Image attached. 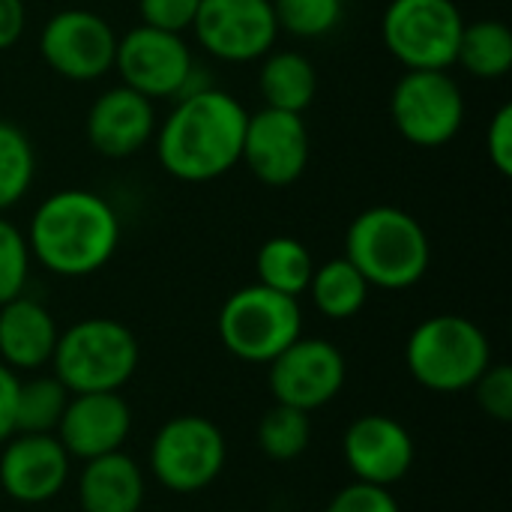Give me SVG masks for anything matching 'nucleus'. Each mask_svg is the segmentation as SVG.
Segmentation results:
<instances>
[{"mask_svg": "<svg viewBox=\"0 0 512 512\" xmlns=\"http://www.w3.org/2000/svg\"><path fill=\"white\" fill-rule=\"evenodd\" d=\"M0 447V489L15 504H48L69 483L72 459L57 441V435L15 432Z\"/></svg>", "mask_w": 512, "mask_h": 512, "instance_id": "dca6fc26", "label": "nucleus"}, {"mask_svg": "<svg viewBox=\"0 0 512 512\" xmlns=\"http://www.w3.org/2000/svg\"><path fill=\"white\" fill-rule=\"evenodd\" d=\"M267 372L270 393L279 405L300 408L306 414L330 405L345 387V357L327 339L300 336L279 357H273Z\"/></svg>", "mask_w": 512, "mask_h": 512, "instance_id": "ddd939ff", "label": "nucleus"}, {"mask_svg": "<svg viewBox=\"0 0 512 512\" xmlns=\"http://www.w3.org/2000/svg\"><path fill=\"white\" fill-rule=\"evenodd\" d=\"M219 339L243 363L267 366L303 336V309L294 297L264 285L237 288L219 309Z\"/></svg>", "mask_w": 512, "mask_h": 512, "instance_id": "423d86ee", "label": "nucleus"}, {"mask_svg": "<svg viewBox=\"0 0 512 512\" xmlns=\"http://www.w3.org/2000/svg\"><path fill=\"white\" fill-rule=\"evenodd\" d=\"M486 153L501 177L512 174V105H501L486 129Z\"/></svg>", "mask_w": 512, "mask_h": 512, "instance_id": "473e14b6", "label": "nucleus"}, {"mask_svg": "<svg viewBox=\"0 0 512 512\" xmlns=\"http://www.w3.org/2000/svg\"><path fill=\"white\" fill-rule=\"evenodd\" d=\"M201 0H138L141 24L168 30V33H186L192 30V21L198 15Z\"/></svg>", "mask_w": 512, "mask_h": 512, "instance_id": "7c9ffc66", "label": "nucleus"}, {"mask_svg": "<svg viewBox=\"0 0 512 512\" xmlns=\"http://www.w3.org/2000/svg\"><path fill=\"white\" fill-rule=\"evenodd\" d=\"M456 63L480 81H498L507 78L512 69V30L501 18H480L465 21Z\"/></svg>", "mask_w": 512, "mask_h": 512, "instance_id": "5701e85b", "label": "nucleus"}, {"mask_svg": "<svg viewBox=\"0 0 512 512\" xmlns=\"http://www.w3.org/2000/svg\"><path fill=\"white\" fill-rule=\"evenodd\" d=\"M492 363L489 336L465 315H432L405 342L408 375L432 393H465Z\"/></svg>", "mask_w": 512, "mask_h": 512, "instance_id": "39448f33", "label": "nucleus"}, {"mask_svg": "<svg viewBox=\"0 0 512 512\" xmlns=\"http://www.w3.org/2000/svg\"><path fill=\"white\" fill-rule=\"evenodd\" d=\"M192 33L210 57L252 63L273 51L279 24L270 0H201Z\"/></svg>", "mask_w": 512, "mask_h": 512, "instance_id": "f8f14e48", "label": "nucleus"}, {"mask_svg": "<svg viewBox=\"0 0 512 512\" xmlns=\"http://www.w3.org/2000/svg\"><path fill=\"white\" fill-rule=\"evenodd\" d=\"M390 120L420 150L450 144L465 123L459 81L447 69H408L390 90Z\"/></svg>", "mask_w": 512, "mask_h": 512, "instance_id": "1a4fd4ad", "label": "nucleus"}, {"mask_svg": "<svg viewBox=\"0 0 512 512\" xmlns=\"http://www.w3.org/2000/svg\"><path fill=\"white\" fill-rule=\"evenodd\" d=\"M156 105L126 84L99 93L87 111V144L105 159H129L141 153L156 135Z\"/></svg>", "mask_w": 512, "mask_h": 512, "instance_id": "f3484780", "label": "nucleus"}, {"mask_svg": "<svg viewBox=\"0 0 512 512\" xmlns=\"http://www.w3.org/2000/svg\"><path fill=\"white\" fill-rule=\"evenodd\" d=\"M135 333L114 318H84L60 330L51 375L75 393H120L138 372Z\"/></svg>", "mask_w": 512, "mask_h": 512, "instance_id": "20e7f679", "label": "nucleus"}, {"mask_svg": "<svg viewBox=\"0 0 512 512\" xmlns=\"http://www.w3.org/2000/svg\"><path fill=\"white\" fill-rule=\"evenodd\" d=\"M240 162L264 186L282 189L297 183L309 165V129L303 114L261 108L249 114Z\"/></svg>", "mask_w": 512, "mask_h": 512, "instance_id": "4468645a", "label": "nucleus"}, {"mask_svg": "<svg viewBox=\"0 0 512 512\" xmlns=\"http://www.w3.org/2000/svg\"><path fill=\"white\" fill-rule=\"evenodd\" d=\"M246 120L249 111L234 93L201 84L177 96L168 117L156 126V159L180 183L219 180L240 162Z\"/></svg>", "mask_w": 512, "mask_h": 512, "instance_id": "f257e3e1", "label": "nucleus"}, {"mask_svg": "<svg viewBox=\"0 0 512 512\" xmlns=\"http://www.w3.org/2000/svg\"><path fill=\"white\" fill-rule=\"evenodd\" d=\"M132 432V408L120 393H75L57 426V441L69 459H99L123 450Z\"/></svg>", "mask_w": 512, "mask_h": 512, "instance_id": "a211bd4d", "label": "nucleus"}, {"mask_svg": "<svg viewBox=\"0 0 512 512\" xmlns=\"http://www.w3.org/2000/svg\"><path fill=\"white\" fill-rule=\"evenodd\" d=\"M27 27V9L24 0H0V51H9L18 45Z\"/></svg>", "mask_w": 512, "mask_h": 512, "instance_id": "f704fd0d", "label": "nucleus"}, {"mask_svg": "<svg viewBox=\"0 0 512 512\" xmlns=\"http://www.w3.org/2000/svg\"><path fill=\"white\" fill-rule=\"evenodd\" d=\"M30 246L18 225L0 216V306L21 297L30 279Z\"/></svg>", "mask_w": 512, "mask_h": 512, "instance_id": "c85d7f7f", "label": "nucleus"}, {"mask_svg": "<svg viewBox=\"0 0 512 512\" xmlns=\"http://www.w3.org/2000/svg\"><path fill=\"white\" fill-rule=\"evenodd\" d=\"M462 30L453 0H390L381 15V42L405 69H450Z\"/></svg>", "mask_w": 512, "mask_h": 512, "instance_id": "6e6552de", "label": "nucleus"}, {"mask_svg": "<svg viewBox=\"0 0 512 512\" xmlns=\"http://www.w3.org/2000/svg\"><path fill=\"white\" fill-rule=\"evenodd\" d=\"M36 177V153L24 129L0 120V216L30 192Z\"/></svg>", "mask_w": 512, "mask_h": 512, "instance_id": "bb28decb", "label": "nucleus"}, {"mask_svg": "<svg viewBox=\"0 0 512 512\" xmlns=\"http://www.w3.org/2000/svg\"><path fill=\"white\" fill-rule=\"evenodd\" d=\"M324 512H402L399 510V501L393 498L390 489H381V486H369V483H351L345 489H339L327 510Z\"/></svg>", "mask_w": 512, "mask_h": 512, "instance_id": "2f4dec72", "label": "nucleus"}, {"mask_svg": "<svg viewBox=\"0 0 512 512\" xmlns=\"http://www.w3.org/2000/svg\"><path fill=\"white\" fill-rule=\"evenodd\" d=\"M114 72L120 75V84L132 87L150 102L177 99L201 87L195 81L198 66L183 33H168L147 24L117 36Z\"/></svg>", "mask_w": 512, "mask_h": 512, "instance_id": "9d476101", "label": "nucleus"}, {"mask_svg": "<svg viewBox=\"0 0 512 512\" xmlns=\"http://www.w3.org/2000/svg\"><path fill=\"white\" fill-rule=\"evenodd\" d=\"M255 273H258V285L297 300L309 288L315 261L312 252L297 237L279 234L261 243L255 255Z\"/></svg>", "mask_w": 512, "mask_h": 512, "instance_id": "b1692460", "label": "nucleus"}, {"mask_svg": "<svg viewBox=\"0 0 512 512\" xmlns=\"http://www.w3.org/2000/svg\"><path fill=\"white\" fill-rule=\"evenodd\" d=\"M39 54L51 72L66 81H99L114 69L117 33L93 9H60L39 30Z\"/></svg>", "mask_w": 512, "mask_h": 512, "instance_id": "9b49d317", "label": "nucleus"}, {"mask_svg": "<svg viewBox=\"0 0 512 512\" xmlns=\"http://www.w3.org/2000/svg\"><path fill=\"white\" fill-rule=\"evenodd\" d=\"M474 399L483 414H489L498 423L512 420V369L507 363H492L477 381H474Z\"/></svg>", "mask_w": 512, "mask_h": 512, "instance_id": "c756f323", "label": "nucleus"}, {"mask_svg": "<svg viewBox=\"0 0 512 512\" xmlns=\"http://www.w3.org/2000/svg\"><path fill=\"white\" fill-rule=\"evenodd\" d=\"M258 90L267 108L303 114L318 96V69L300 51H270L261 57Z\"/></svg>", "mask_w": 512, "mask_h": 512, "instance_id": "412c9836", "label": "nucleus"}, {"mask_svg": "<svg viewBox=\"0 0 512 512\" xmlns=\"http://www.w3.org/2000/svg\"><path fill=\"white\" fill-rule=\"evenodd\" d=\"M279 33L297 39H321L342 24L345 0H270Z\"/></svg>", "mask_w": 512, "mask_h": 512, "instance_id": "cd10ccee", "label": "nucleus"}, {"mask_svg": "<svg viewBox=\"0 0 512 512\" xmlns=\"http://www.w3.org/2000/svg\"><path fill=\"white\" fill-rule=\"evenodd\" d=\"M228 444L222 429L198 414H180L159 426L150 444V471L174 495H195L213 486L225 468Z\"/></svg>", "mask_w": 512, "mask_h": 512, "instance_id": "0eeeda50", "label": "nucleus"}, {"mask_svg": "<svg viewBox=\"0 0 512 512\" xmlns=\"http://www.w3.org/2000/svg\"><path fill=\"white\" fill-rule=\"evenodd\" d=\"M312 444V420L291 405H273L258 423V447L273 462H294Z\"/></svg>", "mask_w": 512, "mask_h": 512, "instance_id": "a878e982", "label": "nucleus"}, {"mask_svg": "<svg viewBox=\"0 0 512 512\" xmlns=\"http://www.w3.org/2000/svg\"><path fill=\"white\" fill-rule=\"evenodd\" d=\"M18 372L0 363V444L15 435V399H18Z\"/></svg>", "mask_w": 512, "mask_h": 512, "instance_id": "72a5a7b5", "label": "nucleus"}, {"mask_svg": "<svg viewBox=\"0 0 512 512\" xmlns=\"http://www.w3.org/2000/svg\"><path fill=\"white\" fill-rule=\"evenodd\" d=\"M69 396L72 393L54 375H36L30 381H21L15 399V432L54 435L69 405Z\"/></svg>", "mask_w": 512, "mask_h": 512, "instance_id": "393cba45", "label": "nucleus"}, {"mask_svg": "<svg viewBox=\"0 0 512 512\" xmlns=\"http://www.w3.org/2000/svg\"><path fill=\"white\" fill-rule=\"evenodd\" d=\"M147 480L141 465L123 450L84 462L78 477L81 512H138Z\"/></svg>", "mask_w": 512, "mask_h": 512, "instance_id": "aec40b11", "label": "nucleus"}, {"mask_svg": "<svg viewBox=\"0 0 512 512\" xmlns=\"http://www.w3.org/2000/svg\"><path fill=\"white\" fill-rule=\"evenodd\" d=\"M345 258L372 288L405 291L426 276L432 243L417 216L393 204H378L354 216L348 225Z\"/></svg>", "mask_w": 512, "mask_h": 512, "instance_id": "7ed1b4c3", "label": "nucleus"}, {"mask_svg": "<svg viewBox=\"0 0 512 512\" xmlns=\"http://www.w3.org/2000/svg\"><path fill=\"white\" fill-rule=\"evenodd\" d=\"M342 456L357 483L393 489L417 459L411 432L387 414H363L342 435Z\"/></svg>", "mask_w": 512, "mask_h": 512, "instance_id": "2eb2a0df", "label": "nucleus"}, {"mask_svg": "<svg viewBox=\"0 0 512 512\" xmlns=\"http://www.w3.org/2000/svg\"><path fill=\"white\" fill-rule=\"evenodd\" d=\"M30 258L63 279L99 273L120 246V216L93 189H60L48 195L27 228Z\"/></svg>", "mask_w": 512, "mask_h": 512, "instance_id": "f03ea898", "label": "nucleus"}, {"mask_svg": "<svg viewBox=\"0 0 512 512\" xmlns=\"http://www.w3.org/2000/svg\"><path fill=\"white\" fill-rule=\"evenodd\" d=\"M60 327L45 303L21 294L0 306V363L12 372H36L51 363Z\"/></svg>", "mask_w": 512, "mask_h": 512, "instance_id": "6ab92c4d", "label": "nucleus"}, {"mask_svg": "<svg viewBox=\"0 0 512 512\" xmlns=\"http://www.w3.org/2000/svg\"><path fill=\"white\" fill-rule=\"evenodd\" d=\"M369 291L372 285L345 255L330 258L321 267H315L309 288H306V294L312 297V306L330 321H348L360 315L363 306L369 303Z\"/></svg>", "mask_w": 512, "mask_h": 512, "instance_id": "4be33fe9", "label": "nucleus"}]
</instances>
